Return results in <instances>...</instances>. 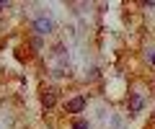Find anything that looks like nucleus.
<instances>
[{
    "label": "nucleus",
    "mask_w": 155,
    "mask_h": 129,
    "mask_svg": "<svg viewBox=\"0 0 155 129\" xmlns=\"http://www.w3.org/2000/svg\"><path fill=\"white\" fill-rule=\"evenodd\" d=\"M31 28H34V34H36V36H49L52 31H54V21H52L47 13H36Z\"/></svg>",
    "instance_id": "obj_1"
},
{
    "label": "nucleus",
    "mask_w": 155,
    "mask_h": 129,
    "mask_svg": "<svg viewBox=\"0 0 155 129\" xmlns=\"http://www.w3.org/2000/svg\"><path fill=\"white\" fill-rule=\"evenodd\" d=\"M85 106H88V98H85V95H72V98H67V101H65V114L78 116V114L85 111Z\"/></svg>",
    "instance_id": "obj_2"
},
{
    "label": "nucleus",
    "mask_w": 155,
    "mask_h": 129,
    "mask_svg": "<svg viewBox=\"0 0 155 129\" xmlns=\"http://www.w3.org/2000/svg\"><path fill=\"white\" fill-rule=\"evenodd\" d=\"M127 108H129V116H137V114L145 108V95H142V93H129Z\"/></svg>",
    "instance_id": "obj_3"
},
{
    "label": "nucleus",
    "mask_w": 155,
    "mask_h": 129,
    "mask_svg": "<svg viewBox=\"0 0 155 129\" xmlns=\"http://www.w3.org/2000/svg\"><path fill=\"white\" fill-rule=\"evenodd\" d=\"M57 98H60V90L57 88H44L41 90V108H54V103H57Z\"/></svg>",
    "instance_id": "obj_4"
},
{
    "label": "nucleus",
    "mask_w": 155,
    "mask_h": 129,
    "mask_svg": "<svg viewBox=\"0 0 155 129\" xmlns=\"http://www.w3.org/2000/svg\"><path fill=\"white\" fill-rule=\"evenodd\" d=\"M70 129H91V121H88V119L75 116V119H72V124H70Z\"/></svg>",
    "instance_id": "obj_5"
},
{
    "label": "nucleus",
    "mask_w": 155,
    "mask_h": 129,
    "mask_svg": "<svg viewBox=\"0 0 155 129\" xmlns=\"http://www.w3.org/2000/svg\"><path fill=\"white\" fill-rule=\"evenodd\" d=\"M5 8H8V0H0V13L5 11Z\"/></svg>",
    "instance_id": "obj_6"
},
{
    "label": "nucleus",
    "mask_w": 155,
    "mask_h": 129,
    "mask_svg": "<svg viewBox=\"0 0 155 129\" xmlns=\"http://www.w3.org/2000/svg\"><path fill=\"white\" fill-rule=\"evenodd\" d=\"M150 62H153V65H155V52H150Z\"/></svg>",
    "instance_id": "obj_7"
},
{
    "label": "nucleus",
    "mask_w": 155,
    "mask_h": 129,
    "mask_svg": "<svg viewBox=\"0 0 155 129\" xmlns=\"http://www.w3.org/2000/svg\"><path fill=\"white\" fill-rule=\"evenodd\" d=\"M153 121H155V114H153Z\"/></svg>",
    "instance_id": "obj_8"
}]
</instances>
